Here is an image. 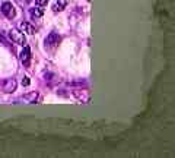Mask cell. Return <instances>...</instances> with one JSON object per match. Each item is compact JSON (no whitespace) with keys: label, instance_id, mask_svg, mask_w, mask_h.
Returning <instances> with one entry per match:
<instances>
[{"label":"cell","instance_id":"ba28073f","mask_svg":"<svg viewBox=\"0 0 175 158\" xmlns=\"http://www.w3.org/2000/svg\"><path fill=\"white\" fill-rule=\"evenodd\" d=\"M20 100H22V101H25V103H35V101L38 100V92L32 91V92H29V94H25V95H23Z\"/></svg>","mask_w":175,"mask_h":158},{"label":"cell","instance_id":"8992f818","mask_svg":"<svg viewBox=\"0 0 175 158\" xmlns=\"http://www.w3.org/2000/svg\"><path fill=\"white\" fill-rule=\"evenodd\" d=\"M29 15H31V18H32V19H40L41 16L44 15V9L40 7V6L32 7V9H29Z\"/></svg>","mask_w":175,"mask_h":158},{"label":"cell","instance_id":"3957f363","mask_svg":"<svg viewBox=\"0 0 175 158\" xmlns=\"http://www.w3.org/2000/svg\"><path fill=\"white\" fill-rule=\"evenodd\" d=\"M2 13L6 16L7 19H12V18H15V15H16L15 7H13V5H12L10 2H5V3L2 5Z\"/></svg>","mask_w":175,"mask_h":158},{"label":"cell","instance_id":"9c48e42d","mask_svg":"<svg viewBox=\"0 0 175 158\" xmlns=\"http://www.w3.org/2000/svg\"><path fill=\"white\" fill-rule=\"evenodd\" d=\"M66 5H67V2L66 0H59V2H55L53 6V10L54 12H61L64 7H66Z\"/></svg>","mask_w":175,"mask_h":158},{"label":"cell","instance_id":"277c9868","mask_svg":"<svg viewBox=\"0 0 175 158\" xmlns=\"http://www.w3.org/2000/svg\"><path fill=\"white\" fill-rule=\"evenodd\" d=\"M60 41H61V37L59 35L57 32H50L48 34V37L45 38V44H47L48 47H57L59 44H60Z\"/></svg>","mask_w":175,"mask_h":158},{"label":"cell","instance_id":"8fae6325","mask_svg":"<svg viewBox=\"0 0 175 158\" xmlns=\"http://www.w3.org/2000/svg\"><path fill=\"white\" fill-rule=\"evenodd\" d=\"M29 84H31V81H29V78H28V76H25V78L22 79V85H23V86H28Z\"/></svg>","mask_w":175,"mask_h":158},{"label":"cell","instance_id":"6da1fadb","mask_svg":"<svg viewBox=\"0 0 175 158\" xmlns=\"http://www.w3.org/2000/svg\"><path fill=\"white\" fill-rule=\"evenodd\" d=\"M16 89V81L13 78H7V79H3L0 82V91L3 92H13Z\"/></svg>","mask_w":175,"mask_h":158},{"label":"cell","instance_id":"7a4b0ae2","mask_svg":"<svg viewBox=\"0 0 175 158\" xmlns=\"http://www.w3.org/2000/svg\"><path fill=\"white\" fill-rule=\"evenodd\" d=\"M7 35H9V38L13 41L15 44H19V46H23L25 43H27V38H25V35H23V32H19V31H16V29H10L9 32H7Z\"/></svg>","mask_w":175,"mask_h":158},{"label":"cell","instance_id":"5b68a950","mask_svg":"<svg viewBox=\"0 0 175 158\" xmlns=\"http://www.w3.org/2000/svg\"><path fill=\"white\" fill-rule=\"evenodd\" d=\"M19 59L23 63V66H29V63H31V50H29V47H23V50L20 51Z\"/></svg>","mask_w":175,"mask_h":158},{"label":"cell","instance_id":"52a82bcc","mask_svg":"<svg viewBox=\"0 0 175 158\" xmlns=\"http://www.w3.org/2000/svg\"><path fill=\"white\" fill-rule=\"evenodd\" d=\"M19 28H20V31H22V32H27V34H29V35L35 34L34 25H31V24H28V22H22V24L19 25Z\"/></svg>","mask_w":175,"mask_h":158},{"label":"cell","instance_id":"30bf717a","mask_svg":"<svg viewBox=\"0 0 175 158\" xmlns=\"http://www.w3.org/2000/svg\"><path fill=\"white\" fill-rule=\"evenodd\" d=\"M34 2H35V5H37V6H40V7L45 6V5L48 3V0H34Z\"/></svg>","mask_w":175,"mask_h":158}]
</instances>
